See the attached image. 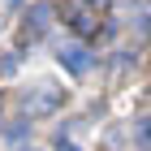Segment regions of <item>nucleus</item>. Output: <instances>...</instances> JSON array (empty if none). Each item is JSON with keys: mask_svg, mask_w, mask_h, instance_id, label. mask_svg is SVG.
<instances>
[{"mask_svg": "<svg viewBox=\"0 0 151 151\" xmlns=\"http://www.w3.org/2000/svg\"><path fill=\"white\" fill-rule=\"evenodd\" d=\"M60 65H65L69 73H78V78H82V73L95 65V56H91L82 43H65V47H60Z\"/></svg>", "mask_w": 151, "mask_h": 151, "instance_id": "obj_1", "label": "nucleus"}, {"mask_svg": "<svg viewBox=\"0 0 151 151\" xmlns=\"http://www.w3.org/2000/svg\"><path fill=\"white\" fill-rule=\"evenodd\" d=\"M26 26H30V35H43L47 26H52V4H35V9L26 13Z\"/></svg>", "mask_w": 151, "mask_h": 151, "instance_id": "obj_2", "label": "nucleus"}, {"mask_svg": "<svg viewBox=\"0 0 151 151\" xmlns=\"http://www.w3.org/2000/svg\"><path fill=\"white\" fill-rule=\"evenodd\" d=\"M69 26L78 30V35H95V30H99V17H95V9H78L69 17Z\"/></svg>", "mask_w": 151, "mask_h": 151, "instance_id": "obj_3", "label": "nucleus"}, {"mask_svg": "<svg viewBox=\"0 0 151 151\" xmlns=\"http://www.w3.org/2000/svg\"><path fill=\"white\" fill-rule=\"evenodd\" d=\"M82 4H91V9H104V4H108V0H82Z\"/></svg>", "mask_w": 151, "mask_h": 151, "instance_id": "obj_4", "label": "nucleus"}, {"mask_svg": "<svg viewBox=\"0 0 151 151\" xmlns=\"http://www.w3.org/2000/svg\"><path fill=\"white\" fill-rule=\"evenodd\" d=\"M142 138H151V116H147V121H142Z\"/></svg>", "mask_w": 151, "mask_h": 151, "instance_id": "obj_5", "label": "nucleus"}, {"mask_svg": "<svg viewBox=\"0 0 151 151\" xmlns=\"http://www.w3.org/2000/svg\"><path fill=\"white\" fill-rule=\"evenodd\" d=\"M60 147H65V142H60ZM65 151H78V147H65Z\"/></svg>", "mask_w": 151, "mask_h": 151, "instance_id": "obj_6", "label": "nucleus"}]
</instances>
